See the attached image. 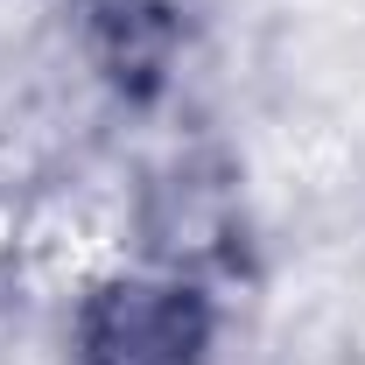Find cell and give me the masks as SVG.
<instances>
[{"mask_svg":"<svg viewBox=\"0 0 365 365\" xmlns=\"http://www.w3.org/2000/svg\"><path fill=\"white\" fill-rule=\"evenodd\" d=\"M204 337H211V317L190 288L127 281V288H106L85 309L78 359L85 365H197Z\"/></svg>","mask_w":365,"mask_h":365,"instance_id":"1","label":"cell"}]
</instances>
